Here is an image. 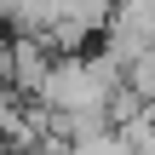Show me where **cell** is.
I'll use <instances>...</instances> for the list:
<instances>
[{
    "label": "cell",
    "mask_w": 155,
    "mask_h": 155,
    "mask_svg": "<svg viewBox=\"0 0 155 155\" xmlns=\"http://www.w3.org/2000/svg\"><path fill=\"white\" fill-rule=\"evenodd\" d=\"M121 86H127L138 104H155V46L144 52V58H132V63L121 69Z\"/></svg>",
    "instance_id": "6da1fadb"
}]
</instances>
